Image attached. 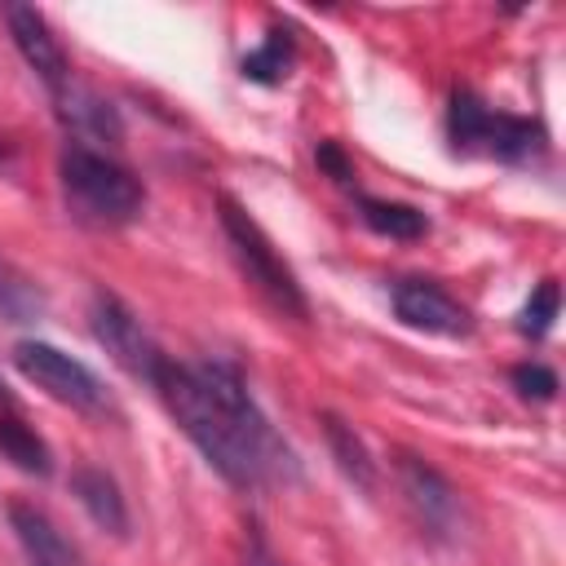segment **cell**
<instances>
[{
  "instance_id": "14",
  "label": "cell",
  "mask_w": 566,
  "mask_h": 566,
  "mask_svg": "<svg viewBox=\"0 0 566 566\" xmlns=\"http://www.w3.org/2000/svg\"><path fill=\"white\" fill-rule=\"evenodd\" d=\"M0 455H4L13 469L31 473V478H49V473H53L49 442H44L27 420H18V416H0Z\"/></svg>"
},
{
  "instance_id": "19",
  "label": "cell",
  "mask_w": 566,
  "mask_h": 566,
  "mask_svg": "<svg viewBox=\"0 0 566 566\" xmlns=\"http://www.w3.org/2000/svg\"><path fill=\"white\" fill-rule=\"evenodd\" d=\"M513 389H517L522 398L548 402V398H557V371L544 367V363H517V367H513Z\"/></svg>"
},
{
  "instance_id": "7",
  "label": "cell",
  "mask_w": 566,
  "mask_h": 566,
  "mask_svg": "<svg viewBox=\"0 0 566 566\" xmlns=\"http://www.w3.org/2000/svg\"><path fill=\"white\" fill-rule=\"evenodd\" d=\"M389 301H394V314L416 332L447 336V340H460L473 332V314L433 279H394Z\"/></svg>"
},
{
  "instance_id": "12",
  "label": "cell",
  "mask_w": 566,
  "mask_h": 566,
  "mask_svg": "<svg viewBox=\"0 0 566 566\" xmlns=\"http://www.w3.org/2000/svg\"><path fill=\"white\" fill-rule=\"evenodd\" d=\"M71 491H75L80 509L93 517V526H102V531L115 535V539L128 535V504H124L119 482H115L106 469H97V464H80V469L71 473Z\"/></svg>"
},
{
  "instance_id": "22",
  "label": "cell",
  "mask_w": 566,
  "mask_h": 566,
  "mask_svg": "<svg viewBox=\"0 0 566 566\" xmlns=\"http://www.w3.org/2000/svg\"><path fill=\"white\" fill-rule=\"evenodd\" d=\"M4 159H13V142H4V137H0V164H4Z\"/></svg>"
},
{
  "instance_id": "15",
  "label": "cell",
  "mask_w": 566,
  "mask_h": 566,
  "mask_svg": "<svg viewBox=\"0 0 566 566\" xmlns=\"http://www.w3.org/2000/svg\"><path fill=\"white\" fill-rule=\"evenodd\" d=\"M323 438H327V447H332V455H336L340 473H345L354 486L376 491V464H371V455H367L363 438H358V433H354V429H349L340 416L323 411Z\"/></svg>"
},
{
  "instance_id": "3",
  "label": "cell",
  "mask_w": 566,
  "mask_h": 566,
  "mask_svg": "<svg viewBox=\"0 0 566 566\" xmlns=\"http://www.w3.org/2000/svg\"><path fill=\"white\" fill-rule=\"evenodd\" d=\"M217 208H221V230H226V243H230V252H234L243 279H248L283 318L305 323V318H310V301H305V292H301V283H296V274H292V265L279 256L274 239L261 230V221H256L239 199H230V195H221Z\"/></svg>"
},
{
  "instance_id": "23",
  "label": "cell",
  "mask_w": 566,
  "mask_h": 566,
  "mask_svg": "<svg viewBox=\"0 0 566 566\" xmlns=\"http://www.w3.org/2000/svg\"><path fill=\"white\" fill-rule=\"evenodd\" d=\"M0 407H13V398H9V389H4V380H0Z\"/></svg>"
},
{
  "instance_id": "20",
  "label": "cell",
  "mask_w": 566,
  "mask_h": 566,
  "mask_svg": "<svg viewBox=\"0 0 566 566\" xmlns=\"http://www.w3.org/2000/svg\"><path fill=\"white\" fill-rule=\"evenodd\" d=\"M314 159H318V168H327V172H332L336 181H345V186L354 181V164H349V159L340 155V146H336V142H318Z\"/></svg>"
},
{
  "instance_id": "1",
  "label": "cell",
  "mask_w": 566,
  "mask_h": 566,
  "mask_svg": "<svg viewBox=\"0 0 566 566\" xmlns=\"http://www.w3.org/2000/svg\"><path fill=\"white\" fill-rule=\"evenodd\" d=\"M172 411L177 429L199 447V455L230 486H265L279 478H296L292 447L274 433L256 398L248 394L239 367L230 363H172L164 358L150 380Z\"/></svg>"
},
{
  "instance_id": "2",
  "label": "cell",
  "mask_w": 566,
  "mask_h": 566,
  "mask_svg": "<svg viewBox=\"0 0 566 566\" xmlns=\"http://www.w3.org/2000/svg\"><path fill=\"white\" fill-rule=\"evenodd\" d=\"M57 181H62L66 208L84 226H128L142 217V203H146L142 181L124 164H115L106 150L66 142L57 155Z\"/></svg>"
},
{
  "instance_id": "8",
  "label": "cell",
  "mask_w": 566,
  "mask_h": 566,
  "mask_svg": "<svg viewBox=\"0 0 566 566\" xmlns=\"http://www.w3.org/2000/svg\"><path fill=\"white\" fill-rule=\"evenodd\" d=\"M394 469H398V486H402L411 513L420 517V526L429 535H442V539L455 535L460 531V495H455V486L429 460H420L411 451H398Z\"/></svg>"
},
{
  "instance_id": "11",
  "label": "cell",
  "mask_w": 566,
  "mask_h": 566,
  "mask_svg": "<svg viewBox=\"0 0 566 566\" xmlns=\"http://www.w3.org/2000/svg\"><path fill=\"white\" fill-rule=\"evenodd\" d=\"M9 526L27 553V566H75V548L66 544V535L53 526V517L27 500L9 504Z\"/></svg>"
},
{
  "instance_id": "9",
  "label": "cell",
  "mask_w": 566,
  "mask_h": 566,
  "mask_svg": "<svg viewBox=\"0 0 566 566\" xmlns=\"http://www.w3.org/2000/svg\"><path fill=\"white\" fill-rule=\"evenodd\" d=\"M0 13H4V27H9V35H13L22 62L44 80L49 93H57V88L71 80V62H66V49H62V40L53 35L49 18H44L35 4H18V0H9Z\"/></svg>"
},
{
  "instance_id": "6",
  "label": "cell",
  "mask_w": 566,
  "mask_h": 566,
  "mask_svg": "<svg viewBox=\"0 0 566 566\" xmlns=\"http://www.w3.org/2000/svg\"><path fill=\"white\" fill-rule=\"evenodd\" d=\"M88 323H93V336L97 345L137 380H155L159 363H164V349L150 340V332L142 327V318L115 296V292H93V305H88Z\"/></svg>"
},
{
  "instance_id": "17",
  "label": "cell",
  "mask_w": 566,
  "mask_h": 566,
  "mask_svg": "<svg viewBox=\"0 0 566 566\" xmlns=\"http://www.w3.org/2000/svg\"><path fill=\"white\" fill-rule=\"evenodd\" d=\"M287 66H292V40L283 31H270V40L243 57V75L256 84H279L287 75Z\"/></svg>"
},
{
  "instance_id": "16",
  "label": "cell",
  "mask_w": 566,
  "mask_h": 566,
  "mask_svg": "<svg viewBox=\"0 0 566 566\" xmlns=\"http://www.w3.org/2000/svg\"><path fill=\"white\" fill-rule=\"evenodd\" d=\"M40 314H44L40 283L0 256V323H35Z\"/></svg>"
},
{
  "instance_id": "10",
  "label": "cell",
  "mask_w": 566,
  "mask_h": 566,
  "mask_svg": "<svg viewBox=\"0 0 566 566\" xmlns=\"http://www.w3.org/2000/svg\"><path fill=\"white\" fill-rule=\"evenodd\" d=\"M53 97V111L62 119V128L84 146V142H106V146H119L124 142V124H119V111L88 84H80L75 75L49 93Z\"/></svg>"
},
{
  "instance_id": "13",
  "label": "cell",
  "mask_w": 566,
  "mask_h": 566,
  "mask_svg": "<svg viewBox=\"0 0 566 566\" xmlns=\"http://www.w3.org/2000/svg\"><path fill=\"white\" fill-rule=\"evenodd\" d=\"M358 217L367 230L385 234V239H420L429 230V217L416 203H398V199H376V195H358Z\"/></svg>"
},
{
  "instance_id": "4",
  "label": "cell",
  "mask_w": 566,
  "mask_h": 566,
  "mask_svg": "<svg viewBox=\"0 0 566 566\" xmlns=\"http://www.w3.org/2000/svg\"><path fill=\"white\" fill-rule=\"evenodd\" d=\"M447 137L460 155H491V159H531L544 150V128L526 115H509V111H491L478 93L455 88L451 106H447Z\"/></svg>"
},
{
  "instance_id": "21",
  "label": "cell",
  "mask_w": 566,
  "mask_h": 566,
  "mask_svg": "<svg viewBox=\"0 0 566 566\" xmlns=\"http://www.w3.org/2000/svg\"><path fill=\"white\" fill-rule=\"evenodd\" d=\"M248 566H279V557H274V548L265 544V535H261V526L252 522L248 526V557H243Z\"/></svg>"
},
{
  "instance_id": "18",
  "label": "cell",
  "mask_w": 566,
  "mask_h": 566,
  "mask_svg": "<svg viewBox=\"0 0 566 566\" xmlns=\"http://www.w3.org/2000/svg\"><path fill=\"white\" fill-rule=\"evenodd\" d=\"M557 310H562V287H557L553 279H544V283L526 296V305H522V314H517V332H522V336H535V340L548 336Z\"/></svg>"
},
{
  "instance_id": "5",
  "label": "cell",
  "mask_w": 566,
  "mask_h": 566,
  "mask_svg": "<svg viewBox=\"0 0 566 566\" xmlns=\"http://www.w3.org/2000/svg\"><path fill=\"white\" fill-rule=\"evenodd\" d=\"M13 363H18V371H22L35 389H44L53 402H62V407H71V411L102 416V411L111 407L102 380H97L80 358L62 354V349L49 345V340H18V345H13Z\"/></svg>"
}]
</instances>
